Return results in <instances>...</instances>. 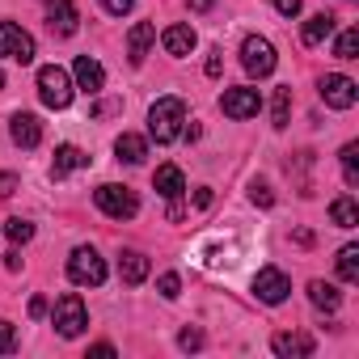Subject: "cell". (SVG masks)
I'll list each match as a JSON object with an SVG mask.
<instances>
[{
  "label": "cell",
  "mask_w": 359,
  "mask_h": 359,
  "mask_svg": "<svg viewBox=\"0 0 359 359\" xmlns=\"http://www.w3.org/2000/svg\"><path fill=\"white\" fill-rule=\"evenodd\" d=\"M182 123H187V102L182 97L152 102V110H148V135L156 144H173L177 135H182Z\"/></svg>",
  "instance_id": "obj_1"
},
{
  "label": "cell",
  "mask_w": 359,
  "mask_h": 359,
  "mask_svg": "<svg viewBox=\"0 0 359 359\" xmlns=\"http://www.w3.org/2000/svg\"><path fill=\"white\" fill-rule=\"evenodd\" d=\"M93 203L110 216V220H131L135 212H140V199H135V191L131 187H114V182H106V187H97L93 191Z\"/></svg>",
  "instance_id": "obj_2"
},
{
  "label": "cell",
  "mask_w": 359,
  "mask_h": 359,
  "mask_svg": "<svg viewBox=\"0 0 359 359\" xmlns=\"http://www.w3.org/2000/svg\"><path fill=\"white\" fill-rule=\"evenodd\" d=\"M68 275H72V283H81V287H102V283H106V262H102L97 250L76 245L72 258H68Z\"/></svg>",
  "instance_id": "obj_3"
},
{
  "label": "cell",
  "mask_w": 359,
  "mask_h": 359,
  "mask_svg": "<svg viewBox=\"0 0 359 359\" xmlns=\"http://www.w3.org/2000/svg\"><path fill=\"white\" fill-rule=\"evenodd\" d=\"M51 321H55V330H60L64 338H81V334H85V325H89L85 300H81L76 292H64V296L55 300V313H51Z\"/></svg>",
  "instance_id": "obj_4"
},
{
  "label": "cell",
  "mask_w": 359,
  "mask_h": 359,
  "mask_svg": "<svg viewBox=\"0 0 359 359\" xmlns=\"http://www.w3.org/2000/svg\"><path fill=\"white\" fill-rule=\"evenodd\" d=\"M39 93H43V102H47L51 110H64V106L72 102V81H68V72L55 68V64L39 68Z\"/></svg>",
  "instance_id": "obj_5"
},
{
  "label": "cell",
  "mask_w": 359,
  "mask_h": 359,
  "mask_svg": "<svg viewBox=\"0 0 359 359\" xmlns=\"http://www.w3.org/2000/svg\"><path fill=\"white\" fill-rule=\"evenodd\" d=\"M0 60L30 64L34 60V39L22 26H13V22H0Z\"/></svg>",
  "instance_id": "obj_6"
},
{
  "label": "cell",
  "mask_w": 359,
  "mask_h": 359,
  "mask_svg": "<svg viewBox=\"0 0 359 359\" xmlns=\"http://www.w3.org/2000/svg\"><path fill=\"white\" fill-rule=\"evenodd\" d=\"M241 64H245V72L250 76H271L275 72V47L266 43V39H258V34H250L245 43H241Z\"/></svg>",
  "instance_id": "obj_7"
},
{
  "label": "cell",
  "mask_w": 359,
  "mask_h": 359,
  "mask_svg": "<svg viewBox=\"0 0 359 359\" xmlns=\"http://www.w3.org/2000/svg\"><path fill=\"white\" fill-rule=\"evenodd\" d=\"M355 97H359V85H355L351 76H342V72L321 76V102H325V106H334V110H351Z\"/></svg>",
  "instance_id": "obj_8"
},
{
  "label": "cell",
  "mask_w": 359,
  "mask_h": 359,
  "mask_svg": "<svg viewBox=\"0 0 359 359\" xmlns=\"http://www.w3.org/2000/svg\"><path fill=\"white\" fill-rule=\"evenodd\" d=\"M287 292H292V283H287V275H283L279 266H262V271L254 275V296H258L262 304H283Z\"/></svg>",
  "instance_id": "obj_9"
},
{
  "label": "cell",
  "mask_w": 359,
  "mask_h": 359,
  "mask_svg": "<svg viewBox=\"0 0 359 359\" xmlns=\"http://www.w3.org/2000/svg\"><path fill=\"white\" fill-rule=\"evenodd\" d=\"M220 110L229 114V118H254L258 110H262V97H258V89H224V97H220Z\"/></svg>",
  "instance_id": "obj_10"
},
{
  "label": "cell",
  "mask_w": 359,
  "mask_h": 359,
  "mask_svg": "<svg viewBox=\"0 0 359 359\" xmlns=\"http://www.w3.org/2000/svg\"><path fill=\"white\" fill-rule=\"evenodd\" d=\"M152 187H156L161 199L177 203V199H182V191H187V177H182V169H177V165H161V169L152 173Z\"/></svg>",
  "instance_id": "obj_11"
},
{
  "label": "cell",
  "mask_w": 359,
  "mask_h": 359,
  "mask_svg": "<svg viewBox=\"0 0 359 359\" xmlns=\"http://www.w3.org/2000/svg\"><path fill=\"white\" fill-rule=\"evenodd\" d=\"M76 9H72V0H51V9H47V26H51V34H60V39H72L76 34Z\"/></svg>",
  "instance_id": "obj_12"
},
{
  "label": "cell",
  "mask_w": 359,
  "mask_h": 359,
  "mask_svg": "<svg viewBox=\"0 0 359 359\" xmlns=\"http://www.w3.org/2000/svg\"><path fill=\"white\" fill-rule=\"evenodd\" d=\"M118 279H123L127 287H140V283L148 279V258H144L140 250H123V254H118Z\"/></svg>",
  "instance_id": "obj_13"
},
{
  "label": "cell",
  "mask_w": 359,
  "mask_h": 359,
  "mask_svg": "<svg viewBox=\"0 0 359 359\" xmlns=\"http://www.w3.org/2000/svg\"><path fill=\"white\" fill-rule=\"evenodd\" d=\"M152 39H156V26H152V22H135L131 34H127V60H131V64H144Z\"/></svg>",
  "instance_id": "obj_14"
},
{
  "label": "cell",
  "mask_w": 359,
  "mask_h": 359,
  "mask_svg": "<svg viewBox=\"0 0 359 359\" xmlns=\"http://www.w3.org/2000/svg\"><path fill=\"white\" fill-rule=\"evenodd\" d=\"M76 85L93 97V93H102V85H106V72H102V64L93 60V55H76Z\"/></svg>",
  "instance_id": "obj_15"
},
{
  "label": "cell",
  "mask_w": 359,
  "mask_h": 359,
  "mask_svg": "<svg viewBox=\"0 0 359 359\" xmlns=\"http://www.w3.org/2000/svg\"><path fill=\"white\" fill-rule=\"evenodd\" d=\"M13 144H22V148H39V140H43V123H39V114H13Z\"/></svg>",
  "instance_id": "obj_16"
},
{
  "label": "cell",
  "mask_w": 359,
  "mask_h": 359,
  "mask_svg": "<svg viewBox=\"0 0 359 359\" xmlns=\"http://www.w3.org/2000/svg\"><path fill=\"white\" fill-rule=\"evenodd\" d=\"M89 165V152H81L76 144H60L55 148V161H51V177H64L72 169H85Z\"/></svg>",
  "instance_id": "obj_17"
},
{
  "label": "cell",
  "mask_w": 359,
  "mask_h": 359,
  "mask_svg": "<svg viewBox=\"0 0 359 359\" xmlns=\"http://www.w3.org/2000/svg\"><path fill=\"white\" fill-rule=\"evenodd\" d=\"M334 26H338V18H334V13H313V18L304 22V30H300L304 47H317V43H325V39L334 34Z\"/></svg>",
  "instance_id": "obj_18"
},
{
  "label": "cell",
  "mask_w": 359,
  "mask_h": 359,
  "mask_svg": "<svg viewBox=\"0 0 359 359\" xmlns=\"http://www.w3.org/2000/svg\"><path fill=\"white\" fill-rule=\"evenodd\" d=\"M161 43H165L169 55H191V51H195V30H191V26H169V30L161 34Z\"/></svg>",
  "instance_id": "obj_19"
},
{
  "label": "cell",
  "mask_w": 359,
  "mask_h": 359,
  "mask_svg": "<svg viewBox=\"0 0 359 359\" xmlns=\"http://www.w3.org/2000/svg\"><path fill=\"white\" fill-rule=\"evenodd\" d=\"M275 355H283V359H292V355H313V338L309 334H275Z\"/></svg>",
  "instance_id": "obj_20"
},
{
  "label": "cell",
  "mask_w": 359,
  "mask_h": 359,
  "mask_svg": "<svg viewBox=\"0 0 359 359\" xmlns=\"http://www.w3.org/2000/svg\"><path fill=\"white\" fill-rule=\"evenodd\" d=\"M114 152H118V161H127V165H140V161L148 156V144H144L140 135H131V131H123V135L114 140Z\"/></svg>",
  "instance_id": "obj_21"
},
{
  "label": "cell",
  "mask_w": 359,
  "mask_h": 359,
  "mask_svg": "<svg viewBox=\"0 0 359 359\" xmlns=\"http://www.w3.org/2000/svg\"><path fill=\"white\" fill-rule=\"evenodd\" d=\"M309 300H313L317 309H325V313H334V309L342 304V292H338L334 283H325V279H313V283H309Z\"/></svg>",
  "instance_id": "obj_22"
},
{
  "label": "cell",
  "mask_w": 359,
  "mask_h": 359,
  "mask_svg": "<svg viewBox=\"0 0 359 359\" xmlns=\"http://www.w3.org/2000/svg\"><path fill=\"white\" fill-rule=\"evenodd\" d=\"M330 220H334L338 229H355V224H359V208H355V199H351V195L334 199V203H330Z\"/></svg>",
  "instance_id": "obj_23"
},
{
  "label": "cell",
  "mask_w": 359,
  "mask_h": 359,
  "mask_svg": "<svg viewBox=\"0 0 359 359\" xmlns=\"http://www.w3.org/2000/svg\"><path fill=\"white\" fill-rule=\"evenodd\" d=\"M287 118H292V85H279V89H275V102H271V123L283 131Z\"/></svg>",
  "instance_id": "obj_24"
},
{
  "label": "cell",
  "mask_w": 359,
  "mask_h": 359,
  "mask_svg": "<svg viewBox=\"0 0 359 359\" xmlns=\"http://www.w3.org/2000/svg\"><path fill=\"white\" fill-rule=\"evenodd\" d=\"M338 275H342V283H359V245L338 250Z\"/></svg>",
  "instance_id": "obj_25"
},
{
  "label": "cell",
  "mask_w": 359,
  "mask_h": 359,
  "mask_svg": "<svg viewBox=\"0 0 359 359\" xmlns=\"http://www.w3.org/2000/svg\"><path fill=\"white\" fill-rule=\"evenodd\" d=\"M342 177H346L351 191L359 187V144H346L342 148Z\"/></svg>",
  "instance_id": "obj_26"
},
{
  "label": "cell",
  "mask_w": 359,
  "mask_h": 359,
  "mask_svg": "<svg viewBox=\"0 0 359 359\" xmlns=\"http://www.w3.org/2000/svg\"><path fill=\"white\" fill-rule=\"evenodd\" d=\"M355 51H359V30L351 26V30H342V34H338L334 55H338V60H355Z\"/></svg>",
  "instance_id": "obj_27"
},
{
  "label": "cell",
  "mask_w": 359,
  "mask_h": 359,
  "mask_svg": "<svg viewBox=\"0 0 359 359\" xmlns=\"http://www.w3.org/2000/svg\"><path fill=\"white\" fill-rule=\"evenodd\" d=\"M5 233H9V241H13V245H22V241H30V237H34V224H30V220H9V224H5Z\"/></svg>",
  "instance_id": "obj_28"
},
{
  "label": "cell",
  "mask_w": 359,
  "mask_h": 359,
  "mask_svg": "<svg viewBox=\"0 0 359 359\" xmlns=\"http://www.w3.org/2000/svg\"><path fill=\"white\" fill-rule=\"evenodd\" d=\"M177 346H182V351H199V346H203V330L187 325L182 334H177Z\"/></svg>",
  "instance_id": "obj_29"
},
{
  "label": "cell",
  "mask_w": 359,
  "mask_h": 359,
  "mask_svg": "<svg viewBox=\"0 0 359 359\" xmlns=\"http://www.w3.org/2000/svg\"><path fill=\"white\" fill-rule=\"evenodd\" d=\"M18 346V330H13V321H0V355H9Z\"/></svg>",
  "instance_id": "obj_30"
},
{
  "label": "cell",
  "mask_w": 359,
  "mask_h": 359,
  "mask_svg": "<svg viewBox=\"0 0 359 359\" xmlns=\"http://www.w3.org/2000/svg\"><path fill=\"white\" fill-rule=\"evenodd\" d=\"M156 287H161V296H165V300H173L177 292H182V279H177V275H161V279H156Z\"/></svg>",
  "instance_id": "obj_31"
},
{
  "label": "cell",
  "mask_w": 359,
  "mask_h": 359,
  "mask_svg": "<svg viewBox=\"0 0 359 359\" xmlns=\"http://www.w3.org/2000/svg\"><path fill=\"white\" fill-rule=\"evenodd\" d=\"M250 199H254L258 208H271V203H275V195H271V187H266V182H254V191H250Z\"/></svg>",
  "instance_id": "obj_32"
},
{
  "label": "cell",
  "mask_w": 359,
  "mask_h": 359,
  "mask_svg": "<svg viewBox=\"0 0 359 359\" xmlns=\"http://www.w3.org/2000/svg\"><path fill=\"white\" fill-rule=\"evenodd\" d=\"M18 195V173H0V199Z\"/></svg>",
  "instance_id": "obj_33"
},
{
  "label": "cell",
  "mask_w": 359,
  "mask_h": 359,
  "mask_svg": "<svg viewBox=\"0 0 359 359\" xmlns=\"http://www.w3.org/2000/svg\"><path fill=\"white\" fill-rule=\"evenodd\" d=\"M220 72H224V51L216 47V51L208 55V76H220Z\"/></svg>",
  "instance_id": "obj_34"
},
{
  "label": "cell",
  "mask_w": 359,
  "mask_h": 359,
  "mask_svg": "<svg viewBox=\"0 0 359 359\" xmlns=\"http://www.w3.org/2000/svg\"><path fill=\"white\" fill-rule=\"evenodd\" d=\"M102 5H106V13H114V18H123L131 5H135V0H102Z\"/></svg>",
  "instance_id": "obj_35"
},
{
  "label": "cell",
  "mask_w": 359,
  "mask_h": 359,
  "mask_svg": "<svg viewBox=\"0 0 359 359\" xmlns=\"http://www.w3.org/2000/svg\"><path fill=\"white\" fill-rule=\"evenodd\" d=\"M300 5H304V0H275V9H279L283 18H296V13H300Z\"/></svg>",
  "instance_id": "obj_36"
},
{
  "label": "cell",
  "mask_w": 359,
  "mask_h": 359,
  "mask_svg": "<svg viewBox=\"0 0 359 359\" xmlns=\"http://www.w3.org/2000/svg\"><path fill=\"white\" fill-rule=\"evenodd\" d=\"M195 208H199V212H208V208H212V191H208V187H199V191H195Z\"/></svg>",
  "instance_id": "obj_37"
},
{
  "label": "cell",
  "mask_w": 359,
  "mask_h": 359,
  "mask_svg": "<svg viewBox=\"0 0 359 359\" xmlns=\"http://www.w3.org/2000/svg\"><path fill=\"white\" fill-rule=\"evenodd\" d=\"M43 313H47V300H43V296H34V300H30V317H43Z\"/></svg>",
  "instance_id": "obj_38"
},
{
  "label": "cell",
  "mask_w": 359,
  "mask_h": 359,
  "mask_svg": "<svg viewBox=\"0 0 359 359\" xmlns=\"http://www.w3.org/2000/svg\"><path fill=\"white\" fill-rule=\"evenodd\" d=\"M212 5H216V0H191V9H195V13H203V9H212Z\"/></svg>",
  "instance_id": "obj_39"
},
{
  "label": "cell",
  "mask_w": 359,
  "mask_h": 359,
  "mask_svg": "<svg viewBox=\"0 0 359 359\" xmlns=\"http://www.w3.org/2000/svg\"><path fill=\"white\" fill-rule=\"evenodd\" d=\"M0 85H5V72H0Z\"/></svg>",
  "instance_id": "obj_40"
}]
</instances>
